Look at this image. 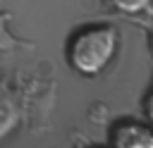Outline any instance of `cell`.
<instances>
[{
	"mask_svg": "<svg viewBox=\"0 0 153 148\" xmlns=\"http://www.w3.org/2000/svg\"><path fill=\"white\" fill-rule=\"evenodd\" d=\"M146 29V36H148V50H151V57H153V21L151 24H143Z\"/></svg>",
	"mask_w": 153,
	"mask_h": 148,
	"instance_id": "52a82bcc",
	"label": "cell"
},
{
	"mask_svg": "<svg viewBox=\"0 0 153 148\" xmlns=\"http://www.w3.org/2000/svg\"><path fill=\"white\" fill-rule=\"evenodd\" d=\"M110 148H153V127L141 122H117L110 131Z\"/></svg>",
	"mask_w": 153,
	"mask_h": 148,
	"instance_id": "7a4b0ae2",
	"label": "cell"
},
{
	"mask_svg": "<svg viewBox=\"0 0 153 148\" xmlns=\"http://www.w3.org/2000/svg\"><path fill=\"white\" fill-rule=\"evenodd\" d=\"M108 5L112 10H117L120 14H124V17H136V14L148 12L153 0H108Z\"/></svg>",
	"mask_w": 153,
	"mask_h": 148,
	"instance_id": "5b68a950",
	"label": "cell"
},
{
	"mask_svg": "<svg viewBox=\"0 0 153 148\" xmlns=\"http://www.w3.org/2000/svg\"><path fill=\"white\" fill-rule=\"evenodd\" d=\"M10 19L12 14L0 10V50H17V48H31V43L17 38L12 31H10Z\"/></svg>",
	"mask_w": 153,
	"mask_h": 148,
	"instance_id": "277c9868",
	"label": "cell"
},
{
	"mask_svg": "<svg viewBox=\"0 0 153 148\" xmlns=\"http://www.w3.org/2000/svg\"><path fill=\"white\" fill-rule=\"evenodd\" d=\"M120 33L112 24L79 26L65 48L67 64L81 76H98L117 55Z\"/></svg>",
	"mask_w": 153,
	"mask_h": 148,
	"instance_id": "6da1fadb",
	"label": "cell"
},
{
	"mask_svg": "<svg viewBox=\"0 0 153 148\" xmlns=\"http://www.w3.org/2000/svg\"><path fill=\"white\" fill-rule=\"evenodd\" d=\"M143 115H146L148 124L153 127V86H151V91L146 93V100H143Z\"/></svg>",
	"mask_w": 153,
	"mask_h": 148,
	"instance_id": "8992f818",
	"label": "cell"
},
{
	"mask_svg": "<svg viewBox=\"0 0 153 148\" xmlns=\"http://www.w3.org/2000/svg\"><path fill=\"white\" fill-rule=\"evenodd\" d=\"M22 122V95L10 86L0 72V143L19 127Z\"/></svg>",
	"mask_w": 153,
	"mask_h": 148,
	"instance_id": "3957f363",
	"label": "cell"
}]
</instances>
